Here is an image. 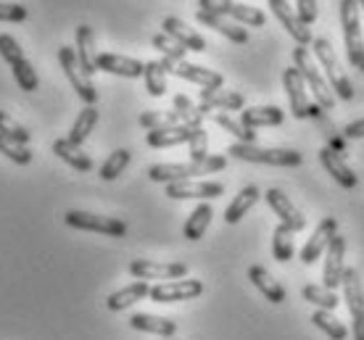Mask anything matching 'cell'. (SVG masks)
I'll list each match as a JSON object with an SVG mask.
<instances>
[{
  "instance_id": "8d00e7d4",
  "label": "cell",
  "mask_w": 364,
  "mask_h": 340,
  "mask_svg": "<svg viewBox=\"0 0 364 340\" xmlns=\"http://www.w3.org/2000/svg\"><path fill=\"white\" fill-rule=\"evenodd\" d=\"M129 161H132V153H129L127 148H119V150H114V153L103 161V166H100V180H106V182L117 180V177L129 166Z\"/></svg>"
},
{
  "instance_id": "d590c367",
  "label": "cell",
  "mask_w": 364,
  "mask_h": 340,
  "mask_svg": "<svg viewBox=\"0 0 364 340\" xmlns=\"http://www.w3.org/2000/svg\"><path fill=\"white\" fill-rule=\"evenodd\" d=\"M304 301L314 304L322 312H336L341 298L336 295V290H328L325 285H306L304 287Z\"/></svg>"
},
{
  "instance_id": "816d5d0a",
  "label": "cell",
  "mask_w": 364,
  "mask_h": 340,
  "mask_svg": "<svg viewBox=\"0 0 364 340\" xmlns=\"http://www.w3.org/2000/svg\"><path fill=\"white\" fill-rule=\"evenodd\" d=\"M356 3H359V9H364V0H356Z\"/></svg>"
},
{
  "instance_id": "4fadbf2b",
  "label": "cell",
  "mask_w": 364,
  "mask_h": 340,
  "mask_svg": "<svg viewBox=\"0 0 364 340\" xmlns=\"http://www.w3.org/2000/svg\"><path fill=\"white\" fill-rule=\"evenodd\" d=\"M200 293H203L200 280H169V283L154 285L148 295L156 304H177V301H193Z\"/></svg>"
},
{
  "instance_id": "44dd1931",
  "label": "cell",
  "mask_w": 364,
  "mask_h": 340,
  "mask_svg": "<svg viewBox=\"0 0 364 340\" xmlns=\"http://www.w3.org/2000/svg\"><path fill=\"white\" fill-rule=\"evenodd\" d=\"M243 95L232 90H200V116H209V111H240L243 109Z\"/></svg>"
},
{
  "instance_id": "c3c4849f",
  "label": "cell",
  "mask_w": 364,
  "mask_h": 340,
  "mask_svg": "<svg viewBox=\"0 0 364 340\" xmlns=\"http://www.w3.org/2000/svg\"><path fill=\"white\" fill-rule=\"evenodd\" d=\"M27 18V9L18 3H3L0 0V21H11V24H21Z\"/></svg>"
},
{
  "instance_id": "d6a6232c",
  "label": "cell",
  "mask_w": 364,
  "mask_h": 340,
  "mask_svg": "<svg viewBox=\"0 0 364 340\" xmlns=\"http://www.w3.org/2000/svg\"><path fill=\"white\" fill-rule=\"evenodd\" d=\"M95 124H98V109H95V106H85V109L80 111V116L74 119L72 132H69V140L77 143V146H82L85 140L90 138V132H92Z\"/></svg>"
},
{
  "instance_id": "ee69618b",
  "label": "cell",
  "mask_w": 364,
  "mask_h": 340,
  "mask_svg": "<svg viewBox=\"0 0 364 340\" xmlns=\"http://www.w3.org/2000/svg\"><path fill=\"white\" fill-rule=\"evenodd\" d=\"M0 153L6 158H11L14 164L18 166H27L29 161H32V153H29L27 146H21V143H16V140L6 138V135H0Z\"/></svg>"
},
{
  "instance_id": "30bf717a",
  "label": "cell",
  "mask_w": 364,
  "mask_h": 340,
  "mask_svg": "<svg viewBox=\"0 0 364 340\" xmlns=\"http://www.w3.org/2000/svg\"><path fill=\"white\" fill-rule=\"evenodd\" d=\"M129 275L135 280H182L188 277V264L182 261H151V258H135L129 264Z\"/></svg>"
},
{
  "instance_id": "836d02e7",
  "label": "cell",
  "mask_w": 364,
  "mask_h": 340,
  "mask_svg": "<svg viewBox=\"0 0 364 340\" xmlns=\"http://www.w3.org/2000/svg\"><path fill=\"white\" fill-rule=\"evenodd\" d=\"M311 322H314V327H317V330L325 332L330 340H346L348 338L346 324L341 322L333 312H322V309H317V312L311 314Z\"/></svg>"
},
{
  "instance_id": "9a60e30c",
  "label": "cell",
  "mask_w": 364,
  "mask_h": 340,
  "mask_svg": "<svg viewBox=\"0 0 364 340\" xmlns=\"http://www.w3.org/2000/svg\"><path fill=\"white\" fill-rule=\"evenodd\" d=\"M338 235V219L336 216H325V219L319 221L314 232H311V238L306 240V246L301 248V261L304 264H314L317 258H322V253L328 251L330 240Z\"/></svg>"
},
{
  "instance_id": "9c48e42d",
  "label": "cell",
  "mask_w": 364,
  "mask_h": 340,
  "mask_svg": "<svg viewBox=\"0 0 364 340\" xmlns=\"http://www.w3.org/2000/svg\"><path fill=\"white\" fill-rule=\"evenodd\" d=\"M343 301H346V309L351 314L354 340H364V287L356 269L343 272Z\"/></svg>"
},
{
  "instance_id": "b9f144b4",
  "label": "cell",
  "mask_w": 364,
  "mask_h": 340,
  "mask_svg": "<svg viewBox=\"0 0 364 340\" xmlns=\"http://www.w3.org/2000/svg\"><path fill=\"white\" fill-rule=\"evenodd\" d=\"M211 119L217 121L222 129H228L230 135H235L237 143H256V132H254V129L243 127L240 121H235L232 116H228V114H214Z\"/></svg>"
},
{
  "instance_id": "4316f807",
  "label": "cell",
  "mask_w": 364,
  "mask_h": 340,
  "mask_svg": "<svg viewBox=\"0 0 364 340\" xmlns=\"http://www.w3.org/2000/svg\"><path fill=\"white\" fill-rule=\"evenodd\" d=\"M148 293H151V285H148L146 280H137L132 285L122 287L117 293H111L109 298H106V306H109V312H124V309H129L132 304L143 301Z\"/></svg>"
},
{
  "instance_id": "8992f818",
  "label": "cell",
  "mask_w": 364,
  "mask_h": 340,
  "mask_svg": "<svg viewBox=\"0 0 364 340\" xmlns=\"http://www.w3.org/2000/svg\"><path fill=\"white\" fill-rule=\"evenodd\" d=\"M200 11H209V13H217V16L232 18L240 27H264L267 16L254 6H243V3H235V0H198Z\"/></svg>"
},
{
  "instance_id": "7a4b0ae2",
  "label": "cell",
  "mask_w": 364,
  "mask_h": 340,
  "mask_svg": "<svg viewBox=\"0 0 364 340\" xmlns=\"http://www.w3.org/2000/svg\"><path fill=\"white\" fill-rule=\"evenodd\" d=\"M311 48H314V55H317L319 66H322V72L328 77L330 90L336 92V98L338 101H351V98H354V87H351V79L346 77L343 66L338 61V55H336V50H333V45H330V40L328 37H314V40H311Z\"/></svg>"
},
{
  "instance_id": "e0dca14e",
  "label": "cell",
  "mask_w": 364,
  "mask_h": 340,
  "mask_svg": "<svg viewBox=\"0 0 364 340\" xmlns=\"http://www.w3.org/2000/svg\"><path fill=\"white\" fill-rule=\"evenodd\" d=\"M225 193V185L222 182H196V180H182V182H169L166 185V195L172 201H209V198H219Z\"/></svg>"
},
{
  "instance_id": "7bdbcfd3",
  "label": "cell",
  "mask_w": 364,
  "mask_h": 340,
  "mask_svg": "<svg viewBox=\"0 0 364 340\" xmlns=\"http://www.w3.org/2000/svg\"><path fill=\"white\" fill-rule=\"evenodd\" d=\"M151 45L156 48V50H161L164 53V58H169V61H174V64H180V61H185V48L177 43V40H172L169 35H154V40H151Z\"/></svg>"
},
{
  "instance_id": "83f0119b",
  "label": "cell",
  "mask_w": 364,
  "mask_h": 340,
  "mask_svg": "<svg viewBox=\"0 0 364 340\" xmlns=\"http://www.w3.org/2000/svg\"><path fill=\"white\" fill-rule=\"evenodd\" d=\"M53 153L61 158V161H66V164L72 166V169H77V172H90V169H92V158L85 153L82 146L72 143L69 138L55 140V143H53Z\"/></svg>"
},
{
  "instance_id": "d4e9b609",
  "label": "cell",
  "mask_w": 364,
  "mask_h": 340,
  "mask_svg": "<svg viewBox=\"0 0 364 340\" xmlns=\"http://www.w3.org/2000/svg\"><path fill=\"white\" fill-rule=\"evenodd\" d=\"M285 119V111L277 106H254V109H243L240 114V124L248 129L259 127H277Z\"/></svg>"
},
{
  "instance_id": "ffe728a7",
  "label": "cell",
  "mask_w": 364,
  "mask_h": 340,
  "mask_svg": "<svg viewBox=\"0 0 364 340\" xmlns=\"http://www.w3.org/2000/svg\"><path fill=\"white\" fill-rule=\"evenodd\" d=\"M319 164L325 166V172H328L341 187L351 190V187L359 185V177L354 175V169H351V166L343 161V156L336 153L333 148H319Z\"/></svg>"
},
{
  "instance_id": "2e32d148",
  "label": "cell",
  "mask_w": 364,
  "mask_h": 340,
  "mask_svg": "<svg viewBox=\"0 0 364 340\" xmlns=\"http://www.w3.org/2000/svg\"><path fill=\"white\" fill-rule=\"evenodd\" d=\"M264 198H267V203H269V209L280 216V224H285L288 230L301 232L304 227H306V216L296 209V203L282 193L280 187H269V190L264 193Z\"/></svg>"
},
{
  "instance_id": "1f68e13d",
  "label": "cell",
  "mask_w": 364,
  "mask_h": 340,
  "mask_svg": "<svg viewBox=\"0 0 364 340\" xmlns=\"http://www.w3.org/2000/svg\"><path fill=\"white\" fill-rule=\"evenodd\" d=\"M211 216H214V209H211L209 203H198V206L193 209L191 216H188V221H185V227H182L185 238L188 240L203 238V232L209 230V224H211Z\"/></svg>"
},
{
  "instance_id": "277c9868",
  "label": "cell",
  "mask_w": 364,
  "mask_h": 340,
  "mask_svg": "<svg viewBox=\"0 0 364 340\" xmlns=\"http://www.w3.org/2000/svg\"><path fill=\"white\" fill-rule=\"evenodd\" d=\"M293 64H296V69L301 72V77H304V82H306V90H311V95H314V101L322 106L325 111H333L336 109V92L330 90L328 79L322 77V72H319V66L311 61V55L306 48H293Z\"/></svg>"
},
{
  "instance_id": "5bb4252c",
  "label": "cell",
  "mask_w": 364,
  "mask_h": 340,
  "mask_svg": "<svg viewBox=\"0 0 364 340\" xmlns=\"http://www.w3.org/2000/svg\"><path fill=\"white\" fill-rule=\"evenodd\" d=\"M343 256H346V238L336 235L325 251V267H322V285L328 290H338L343 285V272H346Z\"/></svg>"
},
{
  "instance_id": "8fae6325",
  "label": "cell",
  "mask_w": 364,
  "mask_h": 340,
  "mask_svg": "<svg viewBox=\"0 0 364 340\" xmlns=\"http://www.w3.org/2000/svg\"><path fill=\"white\" fill-rule=\"evenodd\" d=\"M161 66L166 69V74H177L180 79H188V82L198 84L203 90H222V84H225V77L214 69H203V66H196V64H188V61H180V64H174L169 58H161Z\"/></svg>"
},
{
  "instance_id": "bcb514c9",
  "label": "cell",
  "mask_w": 364,
  "mask_h": 340,
  "mask_svg": "<svg viewBox=\"0 0 364 340\" xmlns=\"http://www.w3.org/2000/svg\"><path fill=\"white\" fill-rule=\"evenodd\" d=\"M188 150H191V161H203L209 158V135L203 127L193 129L191 140H188Z\"/></svg>"
},
{
  "instance_id": "5b68a950",
  "label": "cell",
  "mask_w": 364,
  "mask_h": 340,
  "mask_svg": "<svg viewBox=\"0 0 364 340\" xmlns=\"http://www.w3.org/2000/svg\"><path fill=\"white\" fill-rule=\"evenodd\" d=\"M341 27H343V43H346L348 64L362 69L364 40H362V24H359V3L356 0H341Z\"/></svg>"
},
{
  "instance_id": "7c38bea8",
  "label": "cell",
  "mask_w": 364,
  "mask_h": 340,
  "mask_svg": "<svg viewBox=\"0 0 364 340\" xmlns=\"http://www.w3.org/2000/svg\"><path fill=\"white\" fill-rule=\"evenodd\" d=\"M282 84H285V92H288V101H291V114L296 119H309L317 114V109L309 103V92H306V82L296 66L285 69L282 74Z\"/></svg>"
},
{
  "instance_id": "7dc6e473",
  "label": "cell",
  "mask_w": 364,
  "mask_h": 340,
  "mask_svg": "<svg viewBox=\"0 0 364 340\" xmlns=\"http://www.w3.org/2000/svg\"><path fill=\"white\" fill-rule=\"evenodd\" d=\"M0 58L6 61V64H14V61H18V58H24V50H21V45L16 43V37L14 35H0Z\"/></svg>"
},
{
  "instance_id": "3957f363",
  "label": "cell",
  "mask_w": 364,
  "mask_h": 340,
  "mask_svg": "<svg viewBox=\"0 0 364 340\" xmlns=\"http://www.w3.org/2000/svg\"><path fill=\"white\" fill-rule=\"evenodd\" d=\"M228 153L237 161H251V164L267 166H301L304 156L293 148H262L256 143H232Z\"/></svg>"
},
{
  "instance_id": "681fc988",
  "label": "cell",
  "mask_w": 364,
  "mask_h": 340,
  "mask_svg": "<svg viewBox=\"0 0 364 340\" xmlns=\"http://www.w3.org/2000/svg\"><path fill=\"white\" fill-rule=\"evenodd\" d=\"M296 13H299V18L306 24V27H311L319 16L317 0H299V3H296Z\"/></svg>"
},
{
  "instance_id": "7402d4cb",
  "label": "cell",
  "mask_w": 364,
  "mask_h": 340,
  "mask_svg": "<svg viewBox=\"0 0 364 340\" xmlns=\"http://www.w3.org/2000/svg\"><path fill=\"white\" fill-rule=\"evenodd\" d=\"M161 27H164V35H169L172 40H177L185 50H196V53H203V50H206V40H203L196 29L188 27L185 21H180V18L166 16Z\"/></svg>"
},
{
  "instance_id": "52a82bcc",
  "label": "cell",
  "mask_w": 364,
  "mask_h": 340,
  "mask_svg": "<svg viewBox=\"0 0 364 340\" xmlns=\"http://www.w3.org/2000/svg\"><path fill=\"white\" fill-rule=\"evenodd\" d=\"M58 61H61V69H64L66 79L72 82L74 92L80 95V101H85L87 106H95V101H98V90H95V84L90 82V77L80 69L77 50H74V48L61 45L58 48Z\"/></svg>"
},
{
  "instance_id": "4dcf8cb0",
  "label": "cell",
  "mask_w": 364,
  "mask_h": 340,
  "mask_svg": "<svg viewBox=\"0 0 364 340\" xmlns=\"http://www.w3.org/2000/svg\"><path fill=\"white\" fill-rule=\"evenodd\" d=\"M259 198H262L259 187H256V185H246V187L235 195V201L228 206V212H225V221H228V224H237V221L243 219V216L254 209L256 203H259Z\"/></svg>"
},
{
  "instance_id": "ba28073f",
  "label": "cell",
  "mask_w": 364,
  "mask_h": 340,
  "mask_svg": "<svg viewBox=\"0 0 364 340\" xmlns=\"http://www.w3.org/2000/svg\"><path fill=\"white\" fill-rule=\"evenodd\" d=\"M64 221L74 230L100 232V235H109V238H124L127 235V224L117 216H100V214L90 212H66Z\"/></svg>"
},
{
  "instance_id": "6da1fadb",
  "label": "cell",
  "mask_w": 364,
  "mask_h": 340,
  "mask_svg": "<svg viewBox=\"0 0 364 340\" xmlns=\"http://www.w3.org/2000/svg\"><path fill=\"white\" fill-rule=\"evenodd\" d=\"M228 166V158L225 156H209L203 161H188V164H154L148 169V177L154 182H182V180H193V177L200 175H214V172H222Z\"/></svg>"
},
{
  "instance_id": "484cf974",
  "label": "cell",
  "mask_w": 364,
  "mask_h": 340,
  "mask_svg": "<svg viewBox=\"0 0 364 340\" xmlns=\"http://www.w3.org/2000/svg\"><path fill=\"white\" fill-rule=\"evenodd\" d=\"M248 280L254 283L256 290L264 295L269 304H282V301H285V287H282L264 267H259V264L248 267Z\"/></svg>"
},
{
  "instance_id": "ab89813d",
  "label": "cell",
  "mask_w": 364,
  "mask_h": 340,
  "mask_svg": "<svg viewBox=\"0 0 364 340\" xmlns=\"http://www.w3.org/2000/svg\"><path fill=\"white\" fill-rule=\"evenodd\" d=\"M137 121H140V127H146L148 132H151V129H166V127H174V124H182L177 111H146V114H140Z\"/></svg>"
},
{
  "instance_id": "cb8c5ba5",
  "label": "cell",
  "mask_w": 364,
  "mask_h": 340,
  "mask_svg": "<svg viewBox=\"0 0 364 340\" xmlns=\"http://www.w3.org/2000/svg\"><path fill=\"white\" fill-rule=\"evenodd\" d=\"M74 37H77V61H80V69L87 77H92V74L98 72V66H95V55H98L95 53V35H92V29L87 24H80Z\"/></svg>"
},
{
  "instance_id": "f1b7e54d",
  "label": "cell",
  "mask_w": 364,
  "mask_h": 340,
  "mask_svg": "<svg viewBox=\"0 0 364 340\" xmlns=\"http://www.w3.org/2000/svg\"><path fill=\"white\" fill-rule=\"evenodd\" d=\"M196 127H188V124H174V127L166 129H151L146 135V143L151 148H172V146H182L188 143Z\"/></svg>"
},
{
  "instance_id": "d6986e66",
  "label": "cell",
  "mask_w": 364,
  "mask_h": 340,
  "mask_svg": "<svg viewBox=\"0 0 364 340\" xmlns=\"http://www.w3.org/2000/svg\"><path fill=\"white\" fill-rule=\"evenodd\" d=\"M95 66H98V72H109V74H117V77H127V79H137V77H143V72H146L143 61L119 53H98L95 55Z\"/></svg>"
},
{
  "instance_id": "e575fe53",
  "label": "cell",
  "mask_w": 364,
  "mask_h": 340,
  "mask_svg": "<svg viewBox=\"0 0 364 340\" xmlns=\"http://www.w3.org/2000/svg\"><path fill=\"white\" fill-rule=\"evenodd\" d=\"M293 235L296 232L288 230L285 224H277L272 232V256L280 261V264H285V261H291L293 253H296V246H293Z\"/></svg>"
},
{
  "instance_id": "f6af8a7d",
  "label": "cell",
  "mask_w": 364,
  "mask_h": 340,
  "mask_svg": "<svg viewBox=\"0 0 364 340\" xmlns=\"http://www.w3.org/2000/svg\"><path fill=\"white\" fill-rule=\"evenodd\" d=\"M0 135H6V138H11V140H16V143H21V146H27L29 143V135L27 129L21 127L14 116H9L6 111H0Z\"/></svg>"
},
{
  "instance_id": "f35d334b",
  "label": "cell",
  "mask_w": 364,
  "mask_h": 340,
  "mask_svg": "<svg viewBox=\"0 0 364 340\" xmlns=\"http://www.w3.org/2000/svg\"><path fill=\"white\" fill-rule=\"evenodd\" d=\"M143 77H146V90L154 98H161L166 92V69L161 66V61H148Z\"/></svg>"
},
{
  "instance_id": "74e56055",
  "label": "cell",
  "mask_w": 364,
  "mask_h": 340,
  "mask_svg": "<svg viewBox=\"0 0 364 340\" xmlns=\"http://www.w3.org/2000/svg\"><path fill=\"white\" fill-rule=\"evenodd\" d=\"M11 72H14V79H16L18 90H24V92H35L37 90L40 77H37V72L32 69V64L27 61V55H24V58H18V61H14V64H11Z\"/></svg>"
},
{
  "instance_id": "60d3db41",
  "label": "cell",
  "mask_w": 364,
  "mask_h": 340,
  "mask_svg": "<svg viewBox=\"0 0 364 340\" xmlns=\"http://www.w3.org/2000/svg\"><path fill=\"white\" fill-rule=\"evenodd\" d=\"M174 111L180 114V121L188 124V127H200V121H203L198 106H196L188 95H174Z\"/></svg>"
},
{
  "instance_id": "ac0fdd59",
  "label": "cell",
  "mask_w": 364,
  "mask_h": 340,
  "mask_svg": "<svg viewBox=\"0 0 364 340\" xmlns=\"http://www.w3.org/2000/svg\"><path fill=\"white\" fill-rule=\"evenodd\" d=\"M269 3V9H272V13L277 16V21H280L282 27H285V32L299 43L301 48H306V45H311V32H309V27L304 24L299 18V13L288 6V0H267Z\"/></svg>"
},
{
  "instance_id": "f546056e",
  "label": "cell",
  "mask_w": 364,
  "mask_h": 340,
  "mask_svg": "<svg viewBox=\"0 0 364 340\" xmlns=\"http://www.w3.org/2000/svg\"><path fill=\"white\" fill-rule=\"evenodd\" d=\"M129 327L140 332H151V335H161V338H172L177 332V324L166 317H154V314H132L129 317Z\"/></svg>"
},
{
  "instance_id": "f907efd6",
  "label": "cell",
  "mask_w": 364,
  "mask_h": 340,
  "mask_svg": "<svg viewBox=\"0 0 364 340\" xmlns=\"http://www.w3.org/2000/svg\"><path fill=\"white\" fill-rule=\"evenodd\" d=\"M343 138H348V140H359V138H364V119L346 124V127H343Z\"/></svg>"
},
{
  "instance_id": "603a6c76",
  "label": "cell",
  "mask_w": 364,
  "mask_h": 340,
  "mask_svg": "<svg viewBox=\"0 0 364 340\" xmlns=\"http://www.w3.org/2000/svg\"><path fill=\"white\" fill-rule=\"evenodd\" d=\"M196 18H198L203 27H211L214 32L225 35L230 43H237V45H246L248 43V29L240 27V24H232L225 16H217V13H209V11H198Z\"/></svg>"
}]
</instances>
